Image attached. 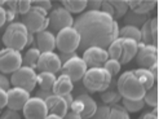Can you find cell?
I'll use <instances>...</instances> for the list:
<instances>
[{"mask_svg": "<svg viewBox=\"0 0 159 119\" xmlns=\"http://www.w3.org/2000/svg\"><path fill=\"white\" fill-rule=\"evenodd\" d=\"M36 71L27 66H21L18 70H16L11 76V84L17 88H22L29 93L33 92L36 87Z\"/></svg>", "mask_w": 159, "mask_h": 119, "instance_id": "obj_7", "label": "cell"}, {"mask_svg": "<svg viewBox=\"0 0 159 119\" xmlns=\"http://www.w3.org/2000/svg\"><path fill=\"white\" fill-rule=\"evenodd\" d=\"M119 38L120 39H132V40L141 43V31L134 26L124 25L122 29H119Z\"/></svg>", "mask_w": 159, "mask_h": 119, "instance_id": "obj_26", "label": "cell"}, {"mask_svg": "<svg viewBox=\"0 0 159 119\" xmlns=\"http://www.w3.org/2000/svg\"><path fill=\"white\" fill-rule=\"evenodd\" d=\"M109 119H131V118H129V113H127L123 106L114 105L110 108Z\"/></svg>", "mask_w": 159, "mask_h": 119, "instance_id": "obj_34", "label": "cell"}, {"mask_svg": "<svg viewBox=\"0 0 159 119\" xmlns=\"http://www.w3.org/2000/svg\"><path fill=\"white\" fill-rule=\"evenodd\" d=\"M39 57H40V51H39L36 47L27 49L25 56H22V66H27V67H31L35 70Z\"/></svg>", "mask_w": 159, "mask_h": 119, "instance_id": "obj_25", "label": "cell"}, {"mask_svg": "<svg viewBox=\"0 0 159 119\" xmlns=\"http://www.w3.org/2000/svg\"><path fill=\"white\" fill-rule=\"evenodd\" d=\"M149 70H150V73H152V75L154 76L155 80H158V63H155V65H153V66L150 67Z\"/></svg>", "mask_w": 159, "mask_h": 119, "instance_id": "obj_47", "label": "cell"}, {"mask_svg": "<svg viewBox=\"0 0 159 119\" xmlns=\"http://www.w3.org/2000/svg\"><path fill=\"white\" fill-rule=\"evenodd\" d=\"M120 98L122 97H120V94H119V92L115 89H111L110 87L101 93V100L104 101L105 104H107V106H110V108L114 105H118V102Z\"/></svg>", "mask_w": 159, "mask_h": 119, "instance_id": "obj_30", "label": "cell"}, {"mask_svg": "<svg viewBox=\"0 0 159 119\" xmlns=\"http://www.w3.org/2000/svg\"><path fill=\"white\" fill-rule=\"evenodd\" d=\"M83 61L85 62V65L88 69L92 67H102L104 63L109 60V54L107 51L100 47H91L83 51Z\"/></svg>", "mask_w": 159, "mask_h": 119, "instance_id": "obj_13", "label": "cell"}, {"mask_svg": "<svg viewBox=\"0 0 159 119\" xmlns=\"http://www.w3.org/2000/svg\"><path fill=\"white\" fill-rule=\"evenodd\" d=\"M133 73H134V75L137 76V79L140 80V83L142 84V87H144L146 91L152 89L153 87L155 85L157 80L154 79V76L152 75V73H150L149 69H142V67H140V69L133 70Z\"/></svg>", "mask_w": 159, "mask_h": 119, "instance_id": "obj_23", "label": "cell"}, {"mask_svg": "<svg viewBox=\"0 0 159 119\" xmlns=\"http://www.w3.org/2000/svg\"><path fill=\"white\" fill-rule=\"evenodd\" d=\"M97 102L89 94H80L73 100L70 112L78 114L82 119H89L97 110Z\"/></svg>", "mask_w": 159, "mask_h": 119, "instance_id": "obj_9", "label": "cell"}, {"mask_svg": "<svg viewBox=\"0 0 159 119\" xmlns=\"http://www.w3.org/2000/svg\"><path fill=\"white\" fill-rule=\"evenodd\" d=\"M104 67L107 73L111 75V78L113 76H115V75H118V73L120 71V69H122V65H120V62L119 61H116V60H111V58H109L105 63H104Z\"/></svg>", "mask_w": 159, "mask_h": 119, "instance_id": "obj_35", "label": "cell"}, {"mask_svg": "<svg viewBox=\"0 0 159 119\" xmlns=\"http://www.w3.org/2000/svg\"><path fill=\"white\" fill-rule=\"evenodd\" d=\"M7 94H8L7 108L9 110H14V112L22 110V108L25 106V104L31 97L27 91L22 89V88H17V87H11V88L7 91Z\"/></svg>", "mask_w": 159, "mask_h": 119, "instance_id": "obj_16", "label": "cell"}, {"mask_svg": "<svg viewBox=\"0 0 159 119\" xmlns=\"http://www.w3.org/2000/svg\"><path fill=\"white\" fill-rule=\"evenodd\" d=\"M80 45V35L74 27L58 31L56 35V48L61 53H74Z\"/></svg>", "mask_w": 159, "mask_h": 119, "instance_id": "obj_6", "label": "cell"}, {"mask_svg": "<svg viewBox=\"0 0 159 119\" xmlns=\"http://www.w3.org/2000/svg\"><path fill=\"white\" fill-rule=\"evenodd\" d=\"M0 88L4 89V91H8L11 88V82L4 74H0Z\"/></svg>", "mask_w": 159, "mask_h": 119, "instance_id": "obj_40", "label": "cell"}, {"mask_svg": "<svg viewBox=\"0 0 159 119\" xmlns=\"http://www.w3.org/2000/svg\"><path fill=\"white\" fill-rule=\"evenodd\" d=\"M136 58L137 63L142 69H150L153 65L158 63V47L140 43Z\"/></svg>", "mask_w": 159, "mask_h": 119, "instance_id": "obj_12", "label": "cell"}, {"mask_svg": "<svg viewBox=\"0 0 159 119\" xmlns=\"http://www.w3.org/2000/svg\"><path fill=\"white\" fill-rule=\"evenodd\" d=\"M141 119H158V108H154L153 112L145 113L141 117Z\"/></svg>", "mask_w": 159, "mask_h": 119, "instance_id": "obj_45", "label": "cell"}, {"mask_svg": "<svg viewBox=\"0 0 159 119\" xmlns=\"http://www.w3.org/2000/svg\"><path fill=\"white\" fill-rule=\"evenodd\" d=\"M62 4L63 8L71 14V13H83L88 2L87 0H63Z\"/></svg>", "mask_w": 159, "mask_h": 119, "instance_id": "obj_28", "label": "cell"}, {"mask_svg": "<svg viewBox=\"0 0 159 119\" xmlns=\"http://www.w3.org/2000/svg\"><path fill=\"white\" fill-rule=\"evenodd\" d=\"M44 119H62L61 117H58V115H53V114H48Z\"/></svg>", "mask_w": 159, "mask_h": 119, "instance_id": "obj_50", "label": "cell"}, {"mask_svg": "<svg viewBox=\"0 0 159 119\" xmlns=\"http://www.w3.org/2000/svg\"><path fill=\"white\" fill-rule=\"evenodd\" d=\"M56 82V74L52 73H39L36 76V85L43 91H52V87Z\"/></svg>", "mask_w": 159, "mask_h": 119, "instance_id": "obj_24", "label": "cell"}, {"mask_svg": "<svg viewBox=\"0 0 159 119\" xmlns=\"http://www.w3.org/2000/svg\"><path fill=\"white\" fill-rule=\"evenodd\" d=\"M62 119H82L80 117H79L78 114H75V113H73V112H67L66 113V115L63 117Z\"/></svg>", "mask_w": 159, "mask_h": 119, "instance_id": "obj_48", "label": "cell"}, {"mask_svg": "<svg viewBox=\"0 0 159 119\" xmlns=\"http://www.w3.org/2000/svg\"><path fill=\"white\" fill-rule=\"evenodd\" d=\"M124 16H125L124 17L125 25L134 26L137 29H140V26L142 27V25L149 20V17L146 14H137V13H133V12H127Z\"/></svg>", "mask_w": 159, "mask_h": 119, "instance_id": "obj_27", "label": "cell"}, {"mask_svg": "<svg viewBox=\"0 0 159 119\" xmlns=\"http://www.w3.org/2000/svg\"><path fill=\"white\" fill-rule=\"evenodd\" d=\"M31 4L34 7L42 8V9H44L47 12L49 9H52V2H49V0H36V2H31Z\"/></svg>", "mask_w": 159, "mask_h": 119, "instance_id": "obj_38", "label": "cell"}, {"mask_svg": "<svg viewBox=\"0 0 159 119\" xmlns=\"http://www.w3.org/2000/svg\"><path fill=\"white\" fill-rule=\"evenodd\" d=\"M7 23V13H5V8L3 5H0V29H2Z\"/></svg>", "mask_w": 159, "mask_h": 119, "instance_id": "obj_46", "label": "cell"}, {"mask_svg": "<svg viewBox=\"0 0 159 119\" xmlns=\"http://www.w3.org/2000/svg\"><path fill=\"white\" fill-rule=\"evenodd\" d=\"M75 56H76V52H74V53H61V54H58L60 61H61V65H62V63H65L66 61H69L70 58L75 57Z\"/></svg>", "mask_w": 159, "mask_h": 119, "instance_id": "obj_44", "label": "cell"}, {"mask_svg": "<svg viewBox=\"0 0 159 119\" xmlns=\"http://www.w3.org/2000/svg\"><path fill=\"white\" fill-rule=\"evenodd\" d=\"M74 89V83L71 82V79L66 75H60L56 78V82L52 87V93L56 96H66V94L71 93Z\"/></svg>", "mask_w": 159, "mask_h": 119, "instance_id": "obj_20", "label": "cell"}, {"mask_svg": "<svg viewBox=\"0 0 159 119\" xmlns=\"http://www.w3.org/2000/svg\"><path fill=\"white\" fill-rule=\"evenodd\" d=\"M101 4H102L101 0H91V2H88V4H87V7L89 8V11H100Z\"/></svg>", "mask_w": 159, "mask_h": 119, "instance_id": "obj_42", "label": "cell"}, {"mask_svg": "<svg viewBox=\"0 0 159 119\" xmlns=\"http://www.w3.org/2000/svg\"><path fill=\"white\" fill-rule=\"evenodd\" d=\"M140 31H141V43L158 47V18L157 17L149 18L142 25Z\"/></svg>", "mask_w": 159, "mask_h": 119, "instance_id": "obj_17", "label": "cell"}, {"mask_svg": "<svg viewBox=\"0 0 159 119\" xmlns=\"http://www.w3.org/2000/svg\"><path fill=\"white\" fill-rule=\"evenodd\" d=\"M122 48H123V39H120V38L115 39L106 49L107 54H109V58L119 61L120 60V56H122Z\"/></svg>", "mask_w": 159, "mask_h": 119, "instance_id": "obj_29", "label": "cell"}, {"mask_svg": "<svg viewBox=\"0 0 159 119\" xmlns=\"http://www.w3.org/2000/svg\"><path fill=\"white\" fill-rule=\"evenodd\" d=\"M116 91L122 98L125 100H142L146 93V89L142 87L133 70L125 71L118 79Z\"/></svg>", "mask_w": 159, "mask_h": 119, "instance_id": "obj_2", "label": "cell"}, {"mask_svg": "<svg viewBox=\"0 0 159 119\" xmlns=\"http://www.w3.org/2000/svg\"><path fill=\"white\" fill-rule=\"evenodd\" d=\"M52 94H53L52 91H43V89H39V91L36 92V96H35V97L40 98V100H43V101H45L48 97H51Z\"/></svg>", "mask_w": 159, "mask_h": 119, "instance_id": "obj_43", "label": "cell"}, {"mask_svg": "<svg viewBox=\"0 0 159 119\" xmlns=\"http://www.w3.org/2000/svg\"><path fill=\"white\" fill-rule=\"evenodd\" d=\"M128 9L137 14H146L150 11H153L158 4L157 0H128Z\"/></svg>", "mask_w": 159, "mask_h": 119, "instance_id": "obj_22", "label": "cell"}, {"mask_svg": "<svg viewBox=\"0 0 159 119\" xmlns=\"http://www.w3.org/2000/svg\"><path fill=\"white\" fill-rule=\"evenodd\" d=\"M22 66V54L11 48L0 49V74H13Z\"/></svg>", "mask_w": 159, "mask_h": 119, "instance_id": "obj_8", "label": "cell"}, {"mask_svg": "<svg viewBox=\"0 0 159 119\" xmlns=\"http://www.w3.org/2000/svg\"><path fill=\"white\" fill-rule=\"evenodd\" d=\"M45 105H47V109H48V114L58 115L61 118H63L66 115V113L69 112V105L66 104L63 96L52 94L51 97L45 100Z\"/></svg>", "mask_w": 159, "mask_h": 119, "instance_id": "obj_18", "label": "cell"}, {"mask_svg": "<svg viewBox=\"0 0 159 119\" xmlns=\"http://www.w3.org/2000/svg\"><path fill=\"white\" fill-rule=\"evenodd\" d=\"M87 70H88V67H87L85 62L83 61V58L80 56L76 54L75 57L70 58L65 63H62L60 71L62 75L69 76L71 79V82L75 83V82L82 80Z\"/></svg>", "mask_w": 159, "mask_h": 119, "instance_id": "obj_10", "label": "cell"}, {"mask_svg": "<svg viewBox=\"0 0 159 119\" xmlns=\"http://www.w3.org/2000/svg\"><path fill=\"white\" fill-rule=\"evenodd\" d=\"M5 13H7V22H12V20L16 17V16H17L16 13H13L12 11L7 9V8H5Z\"/></svg>", "mask_w": 159, "mask_h": 119, "instance_id": "obj_49", "label": "cell"}, {"mask_svg": "<svg viewBox=\"0 0 159 119\" xmlns=\"http://www.w3.org/2000/svg\"><path fill=\"white\" fill-rule=\"evenodd\" d=\"M0 119H21L20 114L17 112H14V110H5V112L2 114Z\"/></svg>", "mask_w": 159, "mask_h": 119, "instance_id": "obj_39", "label": "cell"}, {"mask_svg": "<svg viewBox=\"0 0 159 119\" xmlns=\"http://www.w3.org/2000/svg\"><path fill=\"white\" fill-rule=\"evenodd\" d=\"M109 3L113 7L114 11V20L116 21V18H120L128 12V3L123 2V0H109Z\"/></svg>", "mask_w": 159, "mask_h": 119, "instance_id": "obj_31", "label": "cell"}, {"mask_svg": "<svg viewBox=\"0 0 159 119\" xmlns=\"http://www.w3.org/2000/svg\"><path fill=\"white\" fill-rule=\"evenodd\" d=\"M36 48L40 53L53 52L56 48V35L52 31L44 30L36 34Z\"/></svg>", "mask_w": 159, "mask_h": 119, "instance_id": "obj_19", "label": "cell"}, {"mask_svg": "<svg viewBox=\"0 0 159 119\" xmlns=\"http://www.w3.org/2000/svg\"><path fill=\"white\" fill-rule=\"evenodd\" d=\"M122 106L124 108L127 113H137L144 109L145 102H144V100H125V98H123Z\"/></svg>", "mask_w": 159, "mask_h": 119, "instance_id": "obj_32", "label": "cell"}, {"mask_svg": "<svg viewBox=\"0 0 159 119\" xmlns=\"http://www.w3.org/2000/svg\"><path fill=\"white\" fill-rule=\"evenodd\" d=\"M74 25V18L63 7H57L48 14V26L52 29V31H58L73 27Z\"/></svg>", "mask_w": 159, "mask_h": 119, "instance_id": "obj_11", "label": "cell"}, {"mask_svg": "<svg viewBox=\"0 0 159 119\" xmlns=\"http://www.w3.org/2000/svg\"><path fill=\"white\" fill-rule=\"evenodd\" d=\"M7 102H8V94L7 91L0 88V110L7 108Z\"/></svg>", "mask_w": 159, "mask_h": 119, "instance_id": "obj_41", "label": "cell"}, {"mask_svg": "<svg viewBox=\"0 0 159 119\" xmlns=\"http://www.w3.org/2000/svg\"><path fill=\"white\" fill-rule=\"evenodd\" d=\"M36 70H39V73H60L61 61L58 54L54 52L40 53V57H39L36 63Z\"/></svg>", "mask_w": 159, "mask_h": 119, "instance_id": "obj_15", "label": "cell"}, {"mask_svg": "<svg viewBox=\"0 0 159 119\" xmlns=\"http://www.w3.org/2000/svg\"><path fill=\"white\" fill-rule=\"evenodd\" d=\"M113 78L104 67H92L85 71L83 76V84L89 92H104L106 91Z\"/></svg>", "mask_w": 159, "mask_h": 119, "instance_id": "obj_4", "label": "cell"}, {"mask_svg": "<svg viewBox=\"0 0 159 119\" xmlns=\"http://www.w3.org/2000/svg\"><path fill=\"white\" fill-rule=\"evenodd\" d=\"M142 100H144L145 105H149L152 108H158V85L155 84L152 89L146 91Z\"/></svg>", "mask_w": 159, "mask_h": 119, "instance_id": "obj_33", "label": "cell"}, {"mask_svg": "<svg viewBox=\"0 0 159 119\" xmlns=\"http://www.w3.org/2000/svg\"><path fill=\"white\" fill-rule=\"evenodd\" d=\"M22 112L26 119H44L48 115L45 101L38 97H30L25 106L22 108Z\"/></svg>", "mask_w": 159, "mask_h": 119, "instance_id": "obj_14", "label": "cell"}, {"mask_svg": "<svg viewBox=\"0 0 159 119\" xmlns=\"http://www.w3.org/2000/svg\"><path fill=\"white\" fill-rule=\"evenodd\" d=\"M30 33L22 22H11L3 35V43L5 48H11L21 52L29 45Z\"/></svg>", "mask_w": 159, "mask_h": 119, "instance_id": "obj_3", "label": "cell"}, {"mask_svg": "<svg viewBox=\"0 0 159 119\" xmlns=\"http://www.w3.org/2000/svg\"><path fill=\"white\" fill-rule=\"evenodd\" d=\"M73 27L80 35L79 49L85 51L91 47H107L119 38L118 22L101 11H87L74 21Z\"/></svg>", "mask_w": 159, "mask_h": 119, "instance_id": "obj_1", "label": "cell"}, {"mask_svg": "<svg viewBox=\"0 0 159 119\" xmlns=\"http://www.w3.org/2000/svg\"><path fill=\"white\" fill-rule=\"evenodd\" d=\"M139 44L137 42L132 40V39H123V48H122V56H120V65L123 63H128L132 61L137 54L139 51Z\"/></svg>", "mask_w": 159, "mask_h": 119, "instance_id": "obj_21", "label": "cell"}, {"mask_svg": "<svg viewBox=\"0 0 159 119\" xmlns=\"http://www.w3.org/2000/svg\"><path fill=\"white\" fill-rule=\"evenodd\" d=\"M110 115V106H98L96 113H94L89 119H109Z\"/></svg>", "mask_w": 159, "mask_h": 119, "instance_id": "obj_36", "label": "cell"}, {"mask_svg": "<svg viewBox=\"0 0 159 119\" xmlns=\"http://www.w3.org/2000/svg\"><path fill=\"white\" fill-rule=\"evenodd\" d=\"M31 7H33V4H31L30 0H18L17 2V12L23 16L31 9Z\"/></svg>", "mask_w": 159, "mask_h": 119, "instance_id": "obj_37", "label": "cell"}, {"mask_svg": "<svg viewBox=\"0 0 159 119\" xmlns=\"http://www.w3.org/2000/svg\"><path fill=\"white\" fill-rule=\"evenodd\" d=\"M22 23L30 34H38L48 27V12L39 7H31V9L22 16Z\"/></svg>", "mask_w": 159, "mask_h": 119, "instance_id": "obj_5", "label": "cell"}]
</instances>
